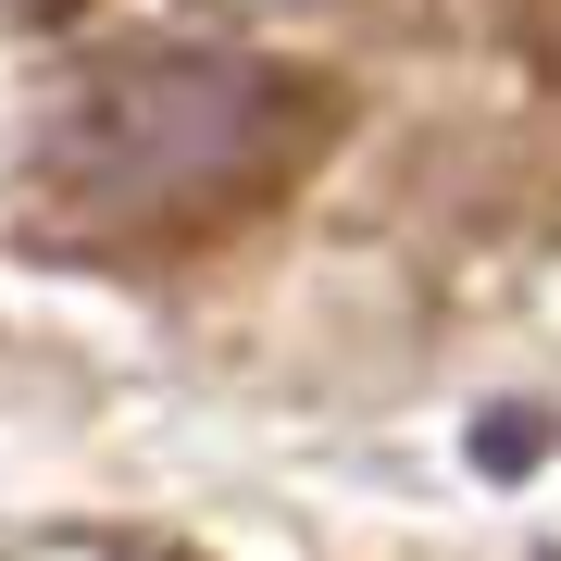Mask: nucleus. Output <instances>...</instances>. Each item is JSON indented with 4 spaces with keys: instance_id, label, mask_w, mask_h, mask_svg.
<instances>
[{
    "instance_id": "nucleus-4",
    "label": "nucleus",
    "mask_w": 561,
    "mask_h": 561,
    "mask_svg": "<svg viewBox=\"0 0 561 561\" xmlns=\"http://www.w3.org/2000/svg\"><path fill=\"white\" fill-rule=\"evenodd\" d=\"M13 13H62V0H13Z\"/></svg>"
},
{
    "instance_id": "nucleus-2",
    "label": "nucleus",
    "mask_w": 561,
    "mask_h": 561,
    "mask_svg": "<svg viewBox=\"0 0 561 561\" xmlns=\"http://www.w3.org/2000/svg\"><path fill=\"white\" fill-rule=\"evenodd\" d=\"M537 449H549V412H537V400H500V412H474V474L524 486V474H537Z\"/></svg>"
},
{
    "instance_id": "nucleus-1",
    "label": "nucleus",
    "mask_w": 561,
    "mask_h": 561,
    "mask_svg": "<svg viewBox=\"0 0 561 561\" xmlns=\"http://www.w3.org/2000/svg\"><path fill=\"white\" fill-rule=\"evenodd\" d=\"M287 125V88L238 50H138L62 101L50 175L88 187L101 213H187L213 187H238Z\"/></svg>"
},
{
    "instance_id": "nucleus-3",
    "label": "nucleus",
    "mask_w": 561,
    "mask_h": 561,
    "mask_svg": "<svg viewBox=\"0 0 561 561\" xmlns=\"http://www.w3.org/2000/svg\"><path fill=\"white\" fill-rule=\"evenodd\" d=\"M238 13H312V0H238Z\"/></svg>"
}]
</instances>
